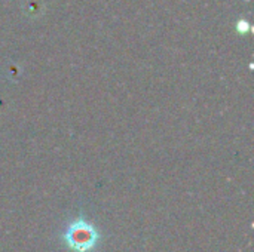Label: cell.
<instances>
[{
  "instance_id": "1",
  "label": "cell",
  "mask_w": 254,
  "mask_h": 252,
  "mask_svg": "<svg viewBox=\"0 0 254 252\" xmlns=\"http://www.w3.org/2000/svg\"><path fill=\"white\" fill-rule=\"evenodd\" d=\"M61 241L71 252H92L101 242V235L94 224L79 217L67 226Z\"/></svg>"
}]
</instances>
